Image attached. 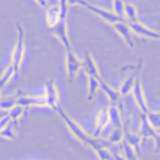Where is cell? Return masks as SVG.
I'll return each mask as SVG.
<instances>
[{"instance_id": "obj_16", "label": "cell", "mask_w": 160, "mask_h": 160, "mask_svg": "<svg viewBox=\"0 0 160 160\" xmlns=\"http://www.w3.org/2000/svg\"><path fill=\"white\" fill-rule=\"evenodd\" d=\"M98 87H100V80H97L96 78H93V76H88V96H87V100L93 98Z\"/></svg>"}, {"instance_id": "obj_28", "label": "cell", "mask_w": 160, "mask_h": 160, "mask_svg": "<svg viewBox=\"0 0 160 160\" xmlns=\"http://www.w3.org/2000/svg\"><path fill=\"white\" fill-rule=\"evenodd\" d=\"M8 114H7V111L6 110H0V119H3L4 117H7Z\"/></svg>"}, {"instance_id": "obj_17", "label": "cell", "mask_w": 160, "mask_h": 160, "mask_svg": "<svg viewBox=\"0 0 160 160\" xmlns=\"http://www.w3.org/2000/svg\"><path fill=\"white\" fill-rule=\"evenodd\" d=\"M17 98H18V96H14V97H10V98L4 100V101H0V110L8 111L10 108H13L14 105L17 104Z\"/></svg>"}, {"instance_id": "obj_10", "label": "cell", "mask_w": 160, "mask_h": 160, "mask_svg": "<svg viewBox=\"0 0 160 160\" xmlns=\"http://www.w3.org/2000/svg\"><path fill=\"white\" fill-rule=\"evenodd\" d=\"M108 121H110L108 110H101L98 112V115H97V118H96V132H94V135L98 136L100 132H101V129L108 124Z\"/></svg>"}, {"instance_id": "obj_29", "label": "cell", "mask_w": 160, "mask_h": 160, "mask_svg": "<svg viewBox=\"0 0 160 160\" xmlns=\"http://www.w3.org/2000/svg\"><path fill=\"white\" fill-rule=\"evenodd\" d=\"M0 91H2V88H0Z\"/></svg>"}, {"instance_id": "obj_27", "label": "cell", "mask_w": 160, "mask_h": 160, "mask_svg": "<svg viewBox=\"0 0 160 160\" xmlns=\"http://www.w3.org/2000/svg\"><path fill=\"white\" fill-rule=\"evenodd\" d=\"M111 153H112V158H114V160H127V159L121 158V156H119V155H117V153L114 152V149H111Z\"/></svg>"}, {"instance_id": "obj_21", "label": "cell", "mask_w": 160, "mask_h": 160, "mask_svg": "<svg viewBox=\"0 0 160 160\" xmlns=\"http://www.w3.org/2000/svg\"><path fill=\"white\" fill-rule=\"evenodd\" d=\"M0 136H4V138H7V139H14L16 138V132L13 131V127L10 125V122H8V124L2 129Z\"/></svg>"}, {"instance_id": "obj_12", "label": "cell", "mask_w": 160, "mask_h": 160, "mask_svg": "<svg viewBox=\"0 0 160 160\" xmlns=\"http://www.w3.org/2000/svg\"><path fill=\"white\" fill-rule=\"evenodd\" d=\"M22 112H24L22 105H18V104H16L13 108H10V110L7 111L10 119H13V122H14V127H18V119H20V117L22 115Z\"/></svg>"}, {"instance_id": "obj_19", "label": "cell", "mask_w": 160, "mask_h": 160, "mask_svg": "<svg viewBox=\"0 0 160 160\" xmlns=\"http://www.w3.org/2000/svg\"><path fill=\"white\" fill-rule=\"evenodd\" d=\"M114 11L117 16L124 17L125 16V3L124 0H114Z\"/></svg>"}, {"instance_id": "obj_13", "label": "cell", "mask_w": 160, "mask_h": 160, "mask_svg": "<svg viewBox=\"0 0 160 160\" xmlns=\"http://www.w3.org/2000/svg\"><path fill=\"white\" fill-rule=\"evenodd\" d=\"M16 76V69H14V66H13V63H10V66L7 68V69L3 72V75H2V78H0V88H3L6 84H7L8 82H10V79L11 78H14Z\"/></svg>"}, {"instance_id": "obj_6", "label": "cell", "mask_w": 160, "mask_h": 160, "mask_svg": "<svg viewBox=\"0 0 160 160\" xmlns=\"http://www.w3.org/2000/svg\"><path fill=\"white\" fill-rule=\"evenodd\" d=\"M82 68H83V70L87 73V76H93V78H96L97 80H101L98 69H97L96 63H94V59L91 58V55L88 52L84 55V59H83V62H82Z\"/></svg>"}, {"instance_id": "obj_18", "label": "cell", "mask_w": 160, "mask_h": 160, "mask_svg": "<svg viewBox=\"0 0 160 160\" xmlns=\"http://www.w3.org/2000/svg\"><path fill=\"white\" fill-rule=\"evenodd\" d=\"M124 153H125V159L127 160H138V156H136V153L133 152V149L131 148V145L128 143V142H124Z\"/></svg>"}, {"instance_id": "obj_3", "label": "cell", "mask_w": 160, "mask_h": 160, "mask_svg": "<svg viewBox=\"0 0 160 160\" xmlns=\"http://www.w3.org/2000/svg\"><path fill=\"white\" fill-rule=\"evenodd\" d=\"M45 98H47V105L51 107L52 110H56V107L59 104V93H58V88L55 86V82L52 79L47 80L45 83Z\"/></svg>"}, {"instance_id": "obj_8", "label": "cell", "mask_w": 160, "mask_h": 160, "mask_svg": "<svg viewBox=\"0 0 160 160\" xmlns=\"http://www.w3.org/2000/svg\"><path fill=\"white\" fill-rule=\"evenodd\" d=\"M17 104L22 107H30V105H47V98L45 96L39 97H31V96H22L17 98Z\"/></svg>"}, {"instance_id": "obj_2", "label": "cell", "mask_w": 160, "mask_h": 160, "mask_svg": "<svg viewBox=\"0 0 160 160\" xmlns=\"http://www.w3.org/2000/svg\"><path fill=\"white\" fill-rule=\"evenodd\" d=\"M82 68V62L79 61V58L76 56V53L72 51H68L66 52V73H68V79L69 83H73L76 75Z\"/></svg>"}, {"instance_id": "obj_15", "label": "cell", "mask_w": 160, "mask_h": 160, "mask_svg": "<svg viewBox=\"0 0 160 160\" xmlns=\"http://www.w3.org/2000/svg\"><path fill=\"white\" fill-rule=\"evenodd\" d=\"M125 16L131 22L136 21V17H138V11H136V7L132 4V3H125Z\"/></svg>"}, {"instance_id": "obj_26", "label": "cell", "mask_w": 160, "mask_h": 160, "mask_svg": "<svg viewBox=\"0 0 160 160\" xmlns=\"http://www.w3.org/2000/svg\"><path fill=\"white\" fill-rule=\"evenodd\" d=\"M37 3H38L41 7H44V8H47L48 7V0H35Z\"/></svg>"}, {"instance_id": "obj_5", "label": "cell", "mask_w": 160, "mask_h": 160, "mask_svg": "<svg viewBox=\"0 0 160 160\" xmlns=\"http://www.w3.org/2000/svg\"><path fill=\"white\" fill-rule=\"evenodd\" d=\"M61 21V7L58 6H48L47 14H45V22L49 28H53Z\"/></svg>"}, {"instance_id": "obj_7", "label": "cell", "mask_w": 160, "mask_h": 160, "mask_svg": "<svg viewBox=\"0 0 160 160\" xmlns=\"http://www.w3.org/2000/svg\"><path fill=\"white\" fill-rule=\"evenodd\" d=\"M129 28L133 31L135 34L142 37H148V38H153V39H160V32L152 31L149 28H146L145 25H142L141 22H129Z\"/></svg>"}, {"instance_id": "obj_4", "label": "cell", "mask_w": 160, "mask_h": 160, "mask_svg": "<svg viewBox=\"0 0 160 160\" xmlns=\"http://www.w3.org/2000/svg\"><path fill=\"white\" fill-rule=\"evenodd\" d=\"M52 30H53V34H55V35L62 41V44L65 45V48H66V52H68V51H72V45H70L69 37H68L66 20H61V21H59V24L55 25Z\"/></svg>"}, {"instance_id": "obj_1", "label": "cell", "mask_w": 160, "mask_h": 160, "mask_svg": "<svg viewBox=\"0 0 160 160\" xmlns=\"http://www.w3.org/2000/svg\"><path fill=\"white\" fill-rule=\"evenodd\" d=\"M16 27H17L18 37H17V42L14 45L13 53H11V63H13L14 69H16V76L14 78H18L20 65H21V61L24 58V51H25V34H24V28H22V25L20 22H17Z\"/></svg>"}, {"instance_id": "obj_22", "label": "cell", "mask_w": 160, "mask_h": 160, "mask_svg": "<svg viewBox=\"0 0 160 160\" xmlns=\"http://www.w3.org/2000/svg\"><path fill=\"white\" fill-rule=\"evenodd\" d=\"M108 114H110V121L112 122V124H121V121H119V112H118V110H117L114 105H111L110 107V110H108Z\"/></svg>"}, {"instance_id": "obj_25", "label": "cell", "mask_w": 160, "mask_h": 160, "mask_svg": "<svg viewBox=\"0 0 160 160\" xmlns=\"http://www.w3.org/2000/svg\"><path fill=\"white\" fill-rule=\"evenodd\" d=\"M8 122H10V117H8V115L4 117L3 119H0V132H2V129L8 124Z\"/></svg>"}, {"instance_id": "obj_24", "label": "cell", "mask_w": 160, "mask_h": 160, "mask_svg": "<svg viewBox=\"0 0 160 160\" xmlns=\"http://www.w3.org/2000/svg\"><path fill=\"white\" fill-rule=\"evenodd\" d=\"M121 138H122V132L119 129H117V131H114V132L110 135L108 142H110V143H117V142L121 141Z\"/></svg>"}, {"instance_id": "obj_23", "label": "cell", "mask_w": 160, "mask_h": 160, "mask_svg": "<svg viewBox=\"0 0 160 160\" xmlns=\"http://www.w3.org/2000/svg\"><path fill=\"white\" fill-rule=\"evenodd\" d=\"M68 0H59V7H61V20H66L68 14Z\"/></svg>"}, {"instance_id": "obj_14", "label": "cell", "mask_w": 160, "mask_h": 160, "mask_svg": "<svg viewBox=\"0 0 160 160\" xmlns=\"http://www.w3.org/2000/svg\"><path fill=\"white\" fill-rule=\"evenodd\" d=\"M100 87H101V88H102V91H104V93L108 96V98L111 100V102H112V104H115V102L118 101V98H119V94L117 93V91L114 90V88H111L110 86H107V84H105V83L102 82V80H100Z\"/></svg>"}, {"instance_id": "obj_11", "label": "cell", "mask_w": 160, "mask_h": 160, "mask_svg": "<svg viewBox=\"0 0 160 160\" xmlns=\"http://www.w3.org/2000/svg\"><path fill=\"white\" fill-rule=\"evenodd\" d=\"M133 93H135V97H136V101L138 104L141 105L142 111L146 112V105H145V100H143V96H142V88H141V83H139V79L136 78L135 79V84H133Z\"/></svg>"}, {"instance_id": "obj_20", "label": "cell", "mask_w": 160, "mask_h": 160, "mask_svg": "<svg viewBox=\"0 0 160 160\" xmlns=\"http://www.w3.org/2000/svg\"><path fill=\"white\" fill-rule=\"evenodd\" d=\"M136 79V76L135 75H132L129 79H127L124 83H122V86H121V88H119V91H121V94H127L128 91L131 90V87L133 86V80Z\"/></svg>"}, {"instance_id": "obj_9", "label": "cell", "mask_w": 160, "mask_h": 160, "mask_svg": "<svg viewBox=\"0 0 160 160\" xmlns=\"http://www.w3.org/2000/svg\"><path fill=\"white\" fill-rule=\"evenodd\" d=\"M112 25H114V28H115L117 32H118L119 35L125 39V42L132 48L133 47V41H132V35H131V31L132 30L129 28V25H127L124 21H118V22H115V24H112Z\"/></svg>"}]
</instances>
